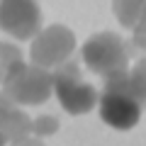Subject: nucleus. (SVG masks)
<instances>
[{"instance_id": "423d86ee", "label": "nucleus", "mask_w": 146, "mask_h": 146, "mask_svg": "<svg viewBox=\"0 0 146 146\" xmlns=\"http://www.w3.org/2000/svg\"><path fill=\"white\" fill-rule=\"evenodd\" d=\"M0 25L5 34L20 42L32 39L42 32V7L36 0H3Z\"/></svg>"}, {"instance_id": "0eeeda50", "label": "nucleus", "mask_w": 146, "mask_h": 146, "mask_svg": "<svg viewBox=\"0 0 146 146\" xmlns=\"http://www.w3.org/2000/svg\"><path fill=\"white\" fill-rule=\"evenodd\" d=\"M112 12L117 22L131 32L136 54H146V0H112Z\"/></svg>"}, {"instance_id": "20e7f679", "label": "nucleus", "mask_w": 146, "mask_h": 146, "mask_svg": "<svg viewBox=\"0 0 146 146\" xmlns=\"http://www.w3.org/2000/svg\"><path fill=\"white\" fill-rule=\"evenodd\" d=\"M54 95L68 115H88L100 102L95 85L83 78L80 63L76 58H68L54 71Z\"/></svg>"}, {"instance_id": "39448f33", "label": "nucleus", "mask_w": 146, "mask_h": 146, "mask_svg": "<svg viewBox=\"0 0 146 146\" xmlns=\"http://www.w3.org/2000/svg\"><path fill=\"white\" fill-rule=\"evenodd\" d=\"M76 51V34L66 25H51L32 39L29 61L44 68H58Z\"/></svg>"}, {"instance_id": "1a4fd4ad", "label": "nucleus", "mask_w": 146, "mask_h": 146, "mask_svg": "<svg viewBox=\"0 0 146 146\" xmlns=\"http://www.w3.org/2000/svg\"><path fill=\"white\" fill-rule=\"evenodd\" d=\"M34 129H36V136H49V134H56L58 131V119L51 115H42L34 119Z\"/></svg>"}, {"instance_id": "7ed1b4c3", "label": "nucleus", "mask_w": 146, "mask_h": 146, "mask_svg": "<svg viewBox=\"0 0 146 146\" xmlns=\"http://www.w3.org/2000/svg\"><path fill=\"white\" fill-rule=\"evenodd\" d=\"M131 56H136V49L131 39L127 42L124 36L115 34V32H98V34L88 36L80 49V58H83L85 68L100 78H112L117 73H124L131 66Z\"/></svg>"}, {"instance_id": "6e6552de", "label": "nucleus", "mask_w": 146, "mask_h": 146, "mask_svg": "<svg viewBox=\"0 0 146 146\" xmlns=\"http://www.w3.org/2000/svg\"><path fill=\"white\" fill-rule=\"evenodd\" d=\"M32 141H39L34 119L17 110L12 100L3 98V144H32Z\"/></svg>"}, {"instance_id": "f257e3e1", "label": "nucleus", "mask_w": 146, "mask_h": 146, "mask_svg": "<svg viewBox=\"0 0 146 146\" xmlns=\"http://www.w3.org/2000/svg\"><path fill=\"white\" fill-rule=\"evenodd\" d=\"M98 107L102 122L117 131L139 124L146 112V56H139L124 73L105 78Z\"/></svg>"}, {"instance_id": "f03ea898", "label": "nucleus", "mask_w": 146, "mask_h": 146, "mask_svg": "<svg viewBox=\"0 0 146 146\" xmlns=\"http://www.w3.org/2000/svg\"><path fill=\"white\" fill-rule=\"evenodd\" d=\"M54 93L51 68L27 63L22 51L12 44H3V98L15 105H44Z\"/></svg>"}]
</instances>
